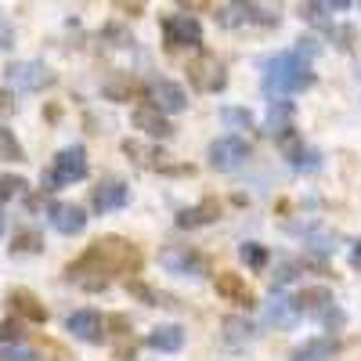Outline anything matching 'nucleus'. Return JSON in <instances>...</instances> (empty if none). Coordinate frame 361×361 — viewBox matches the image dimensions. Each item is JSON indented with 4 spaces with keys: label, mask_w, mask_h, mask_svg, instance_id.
<instances>
[{
    "label": "nucleus",
    "mask_w": 361,
    "mask_h": 361,
    "mask_svg": "<svg viewBox=\"0 0 361 361\" xmlns=\"http://www.w3.org/2000/svg\"><path fill=\"white\" fill-rule=\"evenodd\" d=\"M159 29H163V44L170 51H195L202 47V25L199 18L188 11V15H163L159 18Z\"/></svg>",
    "instance_id": "obj_4"
},
{
    "label": "nucleus",
    "mask_w": 361,
    "mask_h": 361,
    "mask_svg": "<svg viewBox=\"0 0 361 361\" xmlns=\"http://www.w3.org/2000/svg\"><path fill=\"white\" fill-rule=\"evenodd\" d=\"M148 102H152L156 109H163L166 116H177V112L188 109L185 87L173 83V80H152V83H148Z\"/></svg>",
    "instance_id": "obj_10"
},
{
    "label": "nucleus",
    "mask_w": 361,
    "mask_h": 361,
    "mask_svg": "<svg viewBox=\"0 0 361 361\" xmlns=\"http://www.w3.org/2000/svg\"><path fill=\"white\" fill-rule=\"evenodd\" d=\"M134 127H137L145 137H156V141H166V137L173 134L166 112L156 109V105H137V109H134Z\"/></svg>",
    "instance_id": "obj_12"
},
{
    "label": "nucleus",
    "mask_w": 361,
    "mask_h": 361,
    "mask_svg": "<svg viewBox=\"0 0 361 361\" xmlns=\"http://www.w3.org/2000/svg\"><path fill=\"white\" fill-rule=\"evenodd\" d=\"M4 228H8V221H4V214H0V235H4Z\"/></svg>",
    "instance_id": "obj_41"
},
{
    "label": "nucleus",
    "mask_w": 361,
    "mask_h": 361,
    "mask_svg": "<svg viewBox=\"0 0 361 361\" xmlns=\"http://www.w3.org/2000/svg\"><path fill=\"white\" fill-rule=\"evenodd\" d=\"M296 318H300V311L293 307V300H286V296H275V300H271V307H267V322H271V325L289 329Z\"/></svg>",
    "instance_id": "obj_22"
},
{
    "label": "nucleus",
    "mask_w": 361,
    "mask_h": 361,
    "mask_svg": "<svg viewBox=\"0 0 361 361\" xmlns=\"http://www.w3.org/2000/svg\"><path fill=\"white\" fill-rule=\"evenodd\" d=\"M4 76H8L11 90H22V94H37V90L54 83V73L44 62H37V58H33V62H15Z\"/></svg>",
    "instance_id": "obj_6"
},
{
    "label": "nucleus",
    "mask_w": 361,
    "mask_h": 361,
    "mask_svg": "<svg viewBox=\"0 0 361 361\" xmlns=\"http://www.w3.org/2000/svg\"><path fill=\"white\" fill-rule=\"evenodd\" d=\"M159 264L170 275H185V279H202L206 275V257L188 250V246H166L159 253Z\"/></svg>",
    "instance_id": "obj_8"
},
{
    "label": "nucleus",
    "mask_w": 361,
    "mask_h": 361,
    "mask_svg": "<svg viewBox=\"0 0 361 361\" xmlns=\"http://www.w3.org/2000/svg\"><path fill=\"white\" fill-rule=\"evenodd\" d=\"M289 163H293V170L318 173V170H322V152H314V148H307V145H300L296 152L289 156Z\"/></svg>",
    "instance_id": "obj_25"
},
{
    "label": "nucleus",
    "mask_w": 361,
    "mask_h": 361,
    "mask_svg": "<svg viewBox=\"0 0 361 361\" xmlns=\"http://www.w3.org/2000/svg\"><path fill=\"white\" fill-rule=\"evenodd\" d=\"M224 340L231 343V347H238V343H250L253 340V325L246 322V318H224Z\"/></svg>",
    "instance_id": "obj_23"
},
{
    "label": "nucleus",
    "mask_w": 361,
    "mask_h": 361,
    "mask_svg": "<svg viewBox=\"0 0 361 361\" xmlns=\"http://www.w3.org/2000/svg\"><path fill=\"white\" fill-rule=\"evenodd\" d=\"M293 307L300 314H318L322 318L329 307H336V300H333V289L329 286H307V289H300L293 296Z\"/></svg>",
    "instance_id": "obj_14"
},
{
    "label": "nucleus",
    "mask_w": 361,
    "mask_h": 361,
    "mask_svg": "<svg viewBox=\"0 0 361 361\" xmlns=\"http://www.w3.org/2000/svg\"><path fill=\"white\" fill-rule=\"evenodd\" d=\"M47 221L58 235H80L87 228V209L76 202H51L47 206Z\"/></svg>",
    "instance_id": "obj_11"
},
{
    "label": "nucleus",
    "mask_w": 361,
    "mask_h": 361,
    "mask_svg": "<svg viewBox=\"0 0 361 361\" xmlns=\"http://www.w3.org/2000/svg\"><path fill=\"white\" fill-rule=\"evenodd\" d=\"M66 333H73L76 340L98 347V343L109 336V325H105V318H102L98 311H73V314L66 318Z\"/></svg>",
    "instance_id": "obj_9"
},
{
    "label": "nucleus",
    "mask_w": 361,
    "mask_h": 361,
    "mask_svg": "<svg viewBox=\"0 0 361 361\" xmlns=\"http://www.w3.org/2000/svg\"><path fill=\"white\" fill-rule=\"evenodd\" d=\"M221 123L231 127V130H253V116L246 109H235V105H224L221 109Z\"/></svg>",
    "instance_id": "obj_27"
},
{
    "label": "nucleus",
    "mask_w": 361,
    "mask_h": 361,
    "mask_svg": "<svg viewBox=\"0 0 361 361\" xmlns=\"http://www.w3.org/2000/svg\"><path fill=\"white\" fill-rule=\"evenodd\" d=\"M44 250V235L33 231V228H25V231H15L11 238V253H40Z\"/></svg>",
    "instance_id": "obj_26"
},
{
    "label": "nucleus",
    "mask_w": 361,
    "mask_h": 361,
    "mask_svg": "<svg viewBox=\"0 0 361 361\" xmlns=\"http://www.w3.org/2000/svg\"><path fill=\"white\" fill-rule=\"evenodd\" d=\"M188 83L195 90H202V94H217V90H224V83H228V73L214 54H199L195 62H188Z\"/></svg>",
    "instance_id": "obj_7"
},
{
    "label": "nucleus",
    "mask_w": 361,
    "mask_h": 361,
    "mask_svg": "<svg viewBox=\"0 0 361 361\" xmlns=\"http://www.w3.org/2000/svg\"><path fill=\"white\" fill-rule=\"evenodd\" d=\"M206 159H209V166H214V170L228 173V170L243 166V163L250 159V141L238 137V134H224V137H217V141H209Z\"/></svg>",
    "instance_id": "obj_5"
},
{
    "label": "nucleus",
    "mask_w": 361,
    "mask_h": 361,
    "mask_svg": "<svg viewBox=\"0 0 361 361\" xmlns=\"http://www.w3.org/2000/svg\"><path fill=\"white\" fill-rule=\"evenodd\" d=\"M314 73L307 66V58L300 54V51H282V54H271L264 58V94H300V90H307L314 87Z\"/></svg>",
    "instance_id": "obj_2"
},
{
    "label": "nucleus",
    "mask_w": 361,
    "mask_h": 361,
    "mask_svg": "<svg viewBox=\"0 0 361 361\" xmlns=\"http://www.w3.org/2000/svg\"><path fill=\"white\" fill-rule=\"evenodd\" d=\"M130 202V188L123 180H102V185L90 192V206L98 209V214H112V209H123Z\"/></svg>",
    "instance_id": "obj_13"
},
{
    "label": "nucleus",
    "mask_w": 361,
    "mask_h": 361,
    "mask_svg": "<svg viewBox=\"0 0 361 361\" xmlns=\"http://www.w3.org/2000/svg\"><path fill=\"white\" fill-rule=\"evenodd\" d=\"M141 267V253L134 243L119 235H105L98 243H90V250L66 267V279L69 282H83V289L98 293L109 286V275H137Z\"/></svg>",
    "instance_id": "obj_1"
},
{
    "label": "nucleus",
    "mask_w": 361,
    "mask_h": 361,
    "mask_svg": "<svg viewBox=\"0 0 361 361\" xmlns=\"http://www.w3.org/2000/svg\"><path fill=\"white\" fill-rule=\"evenodd\" d=\"M304 267L300 260H279V267H275V275H271V286L275 289H282V286H289L293 279H296V271Z\"/></svg>",
    "instance_id": "obj_30"
},
{
    "label": "nucleus",
    "mask_w": 361,
    "mask_h": 361,
    "mask_svg": "<svg viewBox=\"0 0 361 361\" xmlns=\"http://www.w3.org/2000/svg\"><path fill=\"white\" fill-rule=\"evenodd\" d=\"M177 4L185 8V11H202V8L209 4V0H177Z\"/></svg>",
    "instance_id": "obj_39"
},
{
    "label": "nucleus",
    "mask_w": 361,
    "mask_h": 361,
    "mask_svg": "<svg viewBox=\"0 0 361 361\" xmlns=\"http://www.w3.org/2000/svg\"><path fill=\"white\" fill-rule=\"evenodd\" d=\"M293 127V105L289 102H271L267 105V119H264V130L271 134V137H279V134H286Z\"/></svg>",
    "instance_id": "obj_20"
},
{
    "label": "nucleus",
    "mask_w": 361,
    "mask_h": 361,
    "mask_svg": "<svg viewBox=\"0 0 361 361\" xmlns=\"http://www.w3.org/2000/svg\"><path fill=\"white\" fill-rule=\"evenodd\" d=\"M0 361H40L33 350H25V347H18V343H8L4 350H0Z\"/></svg>",
    "instance_id": "obj_34"
},
{
    "label": "nucleus",
    "mask_w": 361,
    "mask_h": 361,
    "mask_svg": "<svg viewBox=\"0 0 361 361\" xmlns=\"http://www.w3.org/2000/svg\"><path fill=\"white\" fill-rule=\"evenodd\" d=\"M217 286V296H224L228 304H238V307H253V289L243 282V275H235V271H221V275L214 279Z\"/></svg>",
    "instance_id": "obj_15"
},
{
    "label": "nucleus",
    "mask_w": 361,
    "mask_h": 361,
    "mask_svg": "<svg viewBox=\"0 0 361 361\" xmlns=\"http://www.w3.org/2000/svg\"><path fill=\"white\" fill-rule=\"evenodd\" d=\"M318 4H322V8H329V11H347V8L354 4V0H318Z\"/></svg>",
    "instance_id": "obj_38"
},
{
    "label": "nucleus",
    "mask_w": 361,
    "mask_h": 361,
    "mask_svg": "<svg viewBox=\"0 0 361 361\" xmlns=\"http://www.w3.org/2000/svg\"><path fill=\"white\" fill-rule=\"evenodd\" d=\"M0 159L4 163H18L22 159V145L15 141V134L8 127H0Z\"/></svg>",
    "instance_id": "obj_29"
},
{
    "label": "nucleus",
    "mask_w": 361,
    "mask_h": 361,
    "mask_svg": "<svg viewBox=\"0 0 361 361\" xmlns=\"http://www.w3.org/2000/svg\"><path fill=\"white\" fill-rule=\"evenodd\" d=\"M217 217H221V202H217L214 195H206L199 206L180 209V214H177V228H185V231H192V228H206V224H214Z\"/></svg>",
    "instance_id": "obj_17"
},
{
    "label": "nucleus",
    "mask_w": 361,
    "mask_h": 361,
    "mask_svg": "<svg viewBox=\"0 0 361 361\" xmlns=\"http://www.w3.org/2000/svg\"><path fill=\"white\" fill-rule=\"evenodd\" d=\"M105 325L112 329L116 336H130V322H127L123 314H112V318H105Z\"/></svg>",
    "instance_id": "obj_35"
},
{
    "label": "nucleus",
    "mask_w": 361,
    "mask_h": 361,
    "mask_svg": "<svg viewBox=\"0 0 361 361\" xmlns=\"http://www.w3.org/2000/svg\"><path fill=\"white\" fill-rule=\"evenodd\" d=\"M123 152L127 156H134V163H141V166H163V152H156V148H145V145H137V141H123Z\"/></svg>",
    "instance_id": "obj_24"
},
{
    "label": "nucleus",
    "mask_w": 361,
    "mask_h": 361,
    "mask_svg": "<svg viewBox=\"0 0 361 361\" xmlns=\"http://www.w3.org/2000/svg\"><path fill=\"white\" fill-rule=\"evenodd\" d=\"M350 264H354V267H361V238L350 246Z\"/></svg>",
    "instance_id": "obj_40"
},
{
    "label": "nucleus",
    "mask_w": 361,
    "mask_h": 361,
    "mask_svg": "<svg viewBox=\"0 0 361 361\" xmlns=\"http://www.w3.org/2000/svg\"><path fill=\"white\" fill-rule=\"evenodd\" d=\"M15 47V29L8 25V18H0V51H11Z\"/></svg>",
    "instance_id": "obj_36"
},
{
    "label": "nucleus",
    "mask_w": 361,
    "mask_h": 361,
    "mask_svg": "<svg viewBox=\"0 0 361 361\" xmlns=\"http://www.w3.org/2000/svg\"><path fill=\"white\" fill-rule=\"evenodd\" d=\"M340 350V343L333 336H314V340H304L289 361H333V354Z\"/></svg>",
    "instance_id": "obj_18"
},
{
    "label": "nucleus",
    "mask_w": 361,
    "mask_h": 361,
    "mask_svg": "<svg viewBox=\"0 0 361 361\" xmlns=\"http://www.w3.org/2000/svg\"><path fill=\"white\" fill-rule=\"evenodd\" d=\"M11 112H15V98L8 94V90H0V119L11 116Z\"/></svg>",
    "instance_id": "obj_37"
},
{
    "label": "nucleus",
    "mask_w": 361,
    "mask_h": 361,
    "mask_svg": "<svg viewBox=\"0 0 361 361\" xmlns=\"http://www.w3.org/2000/svg\"><path fill=\"white\" fill-rule=\"evenodd\" d=\"M145 343L152 350H159V354H177L180 347H185V329H180V325H159V329L148 333Z\"/></svg>",
    "instance_id": "obj_19"
},
{
    "label": "nucleus",
    "mask_w": 361,
    "mask_h": 361,
    "mask_svg": "<svg viewBox=\"0 0 361 361\" xmlns=\"http://www.w3.org/2000/svg\"><path fill=\"white\" fill-rule=\"evenodd\" d=\"M22 336H25V329H22L18 314L0 322V343H4V347H8V343H22Z\"/></svg>",
    "instance_id": "obj_31"
},
{
    "label": "nucleus",
    "mask_w": 361,
    "mask_h": 361,
    "mask_svg": "<svg viewBox=\"0 0 361 361\" xmlns=\"http://www.w3.org/2000/svg\"><path fill=\"white\" fill-rule=\"evenodd\" d=\"M4 304L18 314V318H25V322H37V325H44L47 322V307L40 304V300L29 293V289H11L8 296H4Z\"/></svg>",
    "instance_id": "obj_16"
},
{
    "label": "nucleus",
    "mask_w": 361,
    "mask_h": 361,
    "mask_svg": "<svg viewBox=\"0 0 361 361\" xmlns=\"http://www.w3.org/2000/svg\"><path fill=\"white\" fill-rule=\"evenodd\" d=\"M127 293H130V296H137L141 304H159V293H156L152 286H145L141 279H134V275L127 279Z\"/></svg>",
    "instance_id": "obj_32"
},
{
    "label": "nucleus",
    "mask_w": 361,
    "mask_h": 361,
    "mask_svg": "<svg viewBox=\"0 0 361 361\" xmlns=\"http://www.w3.org/2000/svg\"><path fill=\"white\" fill-rule=\"evenodd\" d=\"M102 94H105L109 102H130V98L137 94V83H134L130 73H116L112 80L102 83Z\"/></svg>",
    "instance_id": "obj_21"
},
{
    "label": "nucleus",
    "mask_w": 361,
    "mask_h": 361,
    "mask_svg": "<svg viewBox=\"0 0 361 361\" xmlns=\"http://www.w3.org/2000/svg\"><path fill=\"white\" fill-rule=\"evenodd\" d=\"M238 257H243V260H246L253 271H260V267L267 264V250H264L260 243H246L243 250H238Z\"/></svg>",
    "instance_id": "obj_33"
},
{
    "label": "nucleus",
    "mask_w": 361,
    "mask_h": 361,
    "mask_svg": "<svg viewBox=\"0 0 361 361\" xmlns=\"http://www.w3.org/2000/svg\"><path fill=\"white\" fill-rule=\"evenodd\" d=\"M25 188H29V180H25V177L4 173V177H0V202H11V199H18Z\"/></svg>",
    "instance_id": "obj_28"
},
{
    "label": "nucleus",
    "mask_w": 361,
    "mask_h": 361,
    "mask_svg": "<svg viewBox=\"0 0 361 361\" xmlns=\"http://www.w3.org/2000/svg\"><path fill=\"white\" fill-rule=\"evenodd\" d=\"M87 177V148L83 145H69L54 156L51 163V173H47V188L44 192H54V188H66V185H76V180Z\"/></svg>",
    "instance_id": "obj_3"
}]
</instances>
